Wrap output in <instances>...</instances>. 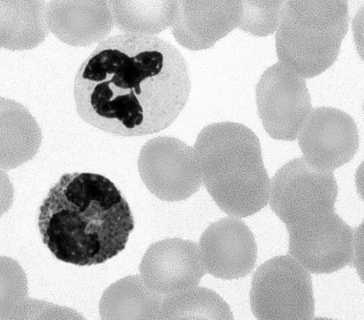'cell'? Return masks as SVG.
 <instances>
[{
    "mask_svg": "<svg viewBox=\"0 0 364 320\" xmlns=\"http://www.w3.org/2000/svg\"><path fill=\"white\" fill-rule=\"evenodd\" d=\"M186 60L170 42L122 34L100 42L74 82L77 114L122 137L158 133L176 121L190 98Z\"/></svg>",
    "mask_w": 364,
    "mask_h": 320,
    "instance_id": "6da1fadb",
    "label": "cell"
},
{
    "mask_svg": "<svg viewBox=\"0 0 364 320\" xmlns=\"http://www.w3.org/2000/svg\"><path fill=\"white\" fill-rule=\"evenodd\" d=\"M131 208L100 174H65L41 206L42 241L58 260L80 267L105 263L125 250L134 229Z\"/></svg>",
    "mask_w": 364,
    "mask_h": 320,
    "instance_id": "7a4b0ae2",
    "label": "cell"
},
{
    "mask_svg": "<svg viewBox=\"0 0 364 320\" xmlns=\"http://www.w3.org/2000/svg\"><path fill=\"white\" fill-rule=\"evenodd\" d=\"M205 187L220 209L248 218L265 208L271 180L255 132L239 123L208 126L195 143Z\"/></svg>",
    "mask_w": 364,
    "mask_h": 320,
    "instance_id": "3957f363",
    "label": "cell"
},
{
    "mask_svg": "<svg viewBox=\"0 0 364 320\" xmlns=\"http://www.w3.org/2000/svg\"><path fill=\"white\" fill-rule=\"evenodd\" d=\"M347 1H287L277 33L279 62L304 79L330 69L349 31Z\"/></svg>",
    "mask_w": 364,
    "mask_h": 320,
    "instance_id": "277c9868",
    "label": "cell"
},
{
    "mask_svg": "<svg viewBox=\"0 0 364 320\" xmlns=\"http://www.w3.org/2000/svg\"><path fill=\"white\" fill-rule=\"evenodd\" d=\"M338 185L333 172L304 158L286 163L272 177L269 206L287 231L336 212Z\"/></svg>",
    "mask_w": 364,
    "mask_h": 320,
    "instance_id": "5b68a950",
    "label": "cell"
},
{
    "mask_svg": "<svg viewBox=\"0 0 364 320\" xmlns=\"http://www.w3.org/2000/svg\"><path fill=\"white\" fill-rule=\"evenodd\" d=\"M257 320H311L315 312L310 273L290 256L271 258L257 268L250 291Z\"/></svg>",
    "mask_w": 364,
    "mask_h": 320,
    "instance_id": "8992f818",
    "label": "cell"
},
{
    "mask_svg": "<svg viewBox=\"0 0 364 320\" xmlns=\"http://www.w3.org/2000/svg\"><path fill=\"white\" fill-rule=\"evenodd\" d=\"M256 100L263 127L277 140H297L313 111L304 77L281 62L262 74L257 85Z\"/></svg>",
    "mask_w": 364,
    "mask_h": 320,
    "instance_id": "52a82bcc",
    "label": "cell"
},
{
    "mask_svg": "<svg viewBox=\"0 0 364 320\" xmlns=\"http://www.w3.org/2000/svg\"><path fill=\"white\" fill-rule=\"evenodd\" d=\"M139 170L149 192L165 202L191 198L203 183L195 150L176 138H164L145 145Z\"/></svg>",
    "mask_w": 364,
    "mask_h": 320,
    "instance_id": "ba28073f",
    "label": "cell"
},
{
    "mask_svg": "<svg viewBox=\"0 0 364 320\" xmlns=\"http://www.w3.org/2000/svg\"><path fill=\"white\" fill-rule=\"evenodd\" d=\"M289 254L314 274H331L352 265L353 228L336 212L289 231Z\"/></svg>",
    "mask_w": 364,
    "mask_h": 320,
    "instance_id": "9c48e42d",
    "label": "cell"
},
{
    "mask_svg": "<svg viewBox=\"0 0 364 320\" xmlns=\"http://www.w3.org/2000/svg\"><path fill=\"white\" fill-rule=\"evenodd\" d=\"M298 138L304 160L329 172L350 162L359 150L355 121L347 113L331 106L314 109Z\"/></svg>",
    "mask_w": 364,
    "mask_h": 320,
    "instance_id": "30bf717a",
    "label": "cell"
},
{
    "mask_svg": "<svg viewBox=\"0 0 364 320\" xmlns=\"http://www.w3.org/2000/svg\"><path fill=\"white\" fill-rule=\"evenodd\" d=\"M205 273L199 245L180 238L151 244L139 265L146 285L164 297L198 287Z\"/></svg>",
    "mask_w": 364,
    "mask_h": 320,
    "instance_id": "8fae6325",
    "label": "cell"
},
{
    "mask_svg": "<svg viewBox=\"0 0 364 320\" xmlns=\"http://www.w3.org/2000/svg\"><path fill=\"white\" fill-rule=\"evenodd\" d=\"M206 272L216 279L239 280L255 268L258 247L252 231L238 218H223L210 224L199 243Z\"/></svg>",
    "mask_w": 364,
    "mask_h": 320,
    "instance_id": "7c38bea8",
    "label": "cell"
},
{
    "mask_svg": "<svg viewBox=\"0 0 364 320\" xmlns=\"http://www.w3.org/2000/svg\"><path fill=\"white\" fill-rule=\"evenodd\" d=\"M174 34L183 46L205 50L238 27L242 1L181 2Z\"/></svg>",
    "mask_w": 364,
    "mask_h": 320,
    "instance_id": "4fadbf2b",
    "label": "cell"
},
{
    "mask_svg": "<svg viewBox=\"0 0 364 320\" xmlns=\"http://www.w3.org/2000/svg\"><path fill=\"white\" fill-rule=\"evenodd\" d=\"M164 299L139 275H131L104 291L99 304L100 319L159 320Z\"/></svg>",
    "mask_w": 364,
    "mask_h": 320,
    "instance_id": "5bb4252c",
    "label": "cell"
},
{
    "mask_svg": "<svg viewBox=\"0 0 364 320\" xmlns=\"http://www.w3.org/2000/svg\"><path fill=\"white\" fill-rule=\"evenodd\" d=\"M159 320H234L229 304L204 287L165 297Z\"/></svg>",
    "mask_w": 364,
    "mask_h": 320,
    "instance_id": "9a60e30c",
    "label": "cell"
},
{
    "mask_svg": "<svg viewBox=\"0 0 364 320\" xmlns=\"http://www.w3.org/2000/svg\"><path fill=\"white\" fill-rule=\"evenodd\" d=\"M284 1H242L238 27L256 37H266L278 31Z\"/></svg>",
    "mask_w": 364,
    "mask_h": 320,
    "instance_id": "2e32d148",
    "label": "cell"
},
{
    "mask_svg": "<svg viewBox=\"0 0 364 320\" xmlns=\"http://www.w3.org/2000/svg\"><path fill=\"white\" fill-rule=\"evenodd\" d=\"M0 320H6L19 304L28 299L27 276L17 261L0 258Z\"/></svg>",
    "mask_w": 364,
    "mask_h": 320,
    "instance_id": "e0dca14e",
    "label": "cell"
},
{
    "mask_svg": "<svg viewBox=\"0 0 364 320\" xmlns=\"http://www.w3.org/2000/svg\"><path fill=\"white\" fill-rule=\"evenodd\" d=\"M6 320H87L68 307L37 299H28L9 314Z\"/></svg>",
    "mask_w": 364,
    "mask_h": 320,
    "instance_id": "ac0fdd59",
    "label": "cell"
},
{
    "mask_svg": "<svg viewBox=\"0 0 364 320\" xmlns=\"http://www.w3.org/2000/svg\"><path fill=\"white\" fill-rule=\"evenodd\" d=\"M353 266L364 284V221L354 232V252Z\"/></svg>",
    "mask_w": 364,
    "mask_h": 320,
    "instance_id": "d6986e66",
    "label": "cell"
},
{
    "mask_svg": "<svg viewBox=\"0 0 364 320\" xmlns=\"http://www.w3.org/2000/svg\"><path fill=\"white\" fill-rule=\"evenodd\" d=\"M353 32L357 51L364 62V4L360 6L354 16Z\"/></svg>",
    "mask_w": 364,
    "mask_h": 320,
    "instance_id": "ffe728a7",
    "label": "cell"
},
{
    "mask_svg": "<svg viewBox=\"0 0 364 320\" xmlns=\"http://www.w3.org/2000/svg\"><path fill=\"white\" fill-rule=\"evenodd\" d=\"M355 185L357 192H358L360 199L364 202V160L360 164L355 174Z\"/></svg>",
    "mask_w": 364,
    "mask_h": 320,
    "instance_id": "44dd1931",
    "label": "cell"
},
{
    "mask_svg": "<svg viewBox=\"0 0 364 320\" xmlns=\"http://www.w3.org/2000/svg\"><path fill=\"white\" fill-rule=\"evenodd\" d=\"M313 320H337V319H329V318H315Z\"/></svg>",
    "mask_w": 364,
    "mask_h": 320,
    "instance_id": "7402d4cb",
    "label": "cell"
},
{
    "mask_svg": "<svg viewBox=\"0 0 364 320\" xmlns=\"http://www.w3.org/2000/svg\"><path fill=\"white\" fill-rule=\"evenodd\" d=\"M363 111H364V101H363Z\"/></svg>",
    "mask_w": 364,
    "mask_h": 320,
    "instance_id": "603a6c76",
    "label": "cell"
}]
</instances>
